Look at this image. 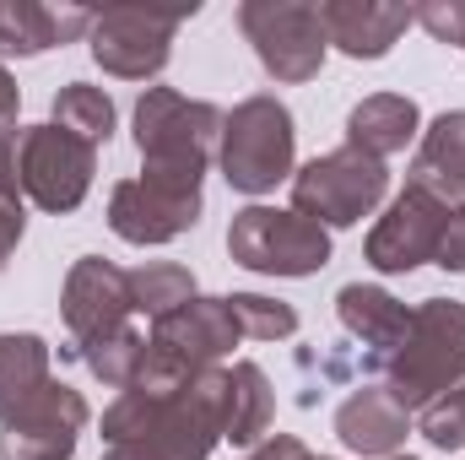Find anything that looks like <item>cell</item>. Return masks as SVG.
Segmentation results:
<instances>
[{"instance_id":"cell-1","label":"cell","mask_w":465,"mask_h":460,"mask_svg":"<svg viewBox=\"0 0 465 460\" xmlns=\"http://www.w3.org/2000/svg\"><path fill=\"white\" fill-rule=\"evenodd\" d=\"M228 368H201L179 390H119L104 412V460H206L223 439Z\"/></svg>"},{"instance_id":"cell-2","label":"cell","mask_w":465,"mask_h":460,"mask_svg":"<svg viewBox=\"0 0 465 460\" xmlns=\"http://www.w3.org/2000/svg\"><path fill=\"white\" fill-rule=\"evenodd\" d=\"M455 385H465V304L428 298L422 309H411L406 342L384 363V390L406 412H428Z\"/></svg>"},{"instance_id":"cell-3","label":"cell","mask_w":465,"mask_h":460,"mask_svg":"<svg viewBox=\"0 0 465 460\" xmlns=\"http://www.w3.org/2000/svg\"><path fill=\"white\" fill-rule=\"evenodd\" d=\"M292 115L282 98L254 93L243 98L232 115H223V141H217V163L238 195H265L282 179H292Z\"/></svg>"},{"instance_id":"cell-4","label":"cell","mask_w":465,"mask_h":460,"mask_svg":"<svg viewBox=\"0 0 465 460\" xmlns=\"http://www.w3.org/2000/svg\"><path fill=\"white\" fill-rule=\"evenodd\" d=\"M201 174L206 168H173L146 163L141 179H124L109 195V228L124 244H168L201 223Z\"/></svg>"},{"instance_id":"cell-5","label":"cell","mask_w":465,"mask_h":460,"mask_svg":"<svg viewBox=\"0 0 465 460\" xmlns=\"http://www.w3.org/2000/svg\"><path fill=\"white\" fill-rule=\"evenodd\" d=\"M390 190V168L357 146H336L292 174V212L320 228H351L362 223Z\"/></svg>"},{"instance_id":"cell-6","label":"cell","mask_w":465,"mask_h":460,"mask_svg":"<svg viewBox=\"0 0 465 460\" xmlns=\"http://www.w3.org/2000/svg\"><path fill=\"white\" fill-rule=\"evenodd\" d=\"M93 174H98V146L60 130L54 119L27 125L16 135V185L38 212H54V217L76 212L93 190Z\"/></svg>"},{"instance_id":"cell-7","label":"cell","mask_w":465,"mask_h":460,"mask_svg":"<svg viewBox=\"0 0 465 460\" xmlns=\"http://www.w3.org/2000/svg\"><path fill=\"white\" fill-rule=\"evenodd\" d=\"M228 255L260 276H314L331 265V233L298 212L243 206L228 228Z\"/></svg>"},{"instance_id":"cell-8","label":"cell","mask_w":465,"mask_h":460,"mask_svg":"<svg viewBox=\"0 0 465 460\" xmlns=\"http://www.w3.org/2000/svg\"><path fill=\"white\" fill-rule=\"evenodd\" d=\"M223 141V109L184 98L173 87H146L135 104V146L141 163H173V168H206Z\"/></svg>"},{"instance_id":"cell-9","label":"cell","mask_w":465,"mask_h":460,"mask_svg":"<svg viewBox=\"0 0 465 460\" xmlns=\"http://www.w3.org/2000/svg\"><path fill=\"white\" fill-rule=\"evenodd\" d=\"M238 33L254 44L260 65L276 82H309V76H320L325 49H331L320 5H303V0H243L238 5Z\"/></svg>"},{"instance_id":"cell-10","label":"cell","mask_w":465,"mask_h":460,"mask_svg":"<svg viewBox=\"0 0 465 460\" xmlns=\"http://www.w3.org/2000/svg\"><path fill=\"white\" fill-rule=\"evenodd\" d=\"M184 27V11H146V5H114L93 22V60L119 82H146L168 65L173 33Z\"/></svg>"},{"instance_id":"cell-11","label":"cell","mask_w":465,"mask_h":460,"mask_svg":"<svg viewBox=\"0 0 465 460\" xmlns=\"http://www.w3.org/2000/svg\"><path fill=\"white\" fill-rule=\"evenodd\" d=\"M130 315H135L130 309V271H119L98 255L76 260L65 276V331H71L65 357H82L98 342L119 336L130 325Z\"/></svg>"},{"instance_id":"cell-12","label":"cell","mask_w":465,"mask_h":460,"mask_svg":"<svg viewBox=\"0 0 465 460\" xmlns=\"http://www.w3.org/2000/svg\"><path fill=\"white\" fill-rule=\"evenodd\" d=\"M455 206H444L439 195L406 185V195L390 201V212L373 223L368 233V265L384 271V276H406L417 265H428L439 255V238H444V223H450Z\"/></svg>"},{"instance_id":"cell-13","label":"cell","mask_w":465,"mask_h":460,"mask_svg":"<svg viewBox=\"0 0 465 460\" xmlns=\"http://www.w3.org/2000/svg\"><path fill=\"white\" fill-rule=\"evenodd\" d=\"M87 428V401L71 385H54L33 395L11 423H0V460H71Z\"/></svg>"},{"instance_id":"cell-14","label":"cell","mask_w":465,"mask_h":460,"mask_svg":"<svg viewBox=\"0 0 465 460\" xmlns=\"http://www.w3.org/2000/svg\"><path fill=\"white\" fill-rule=\"evenodd\" d=\"M238 342H243V331H238L232 298H201L195 293L184 309H173L168 320L152 325V346H168L190 368H217Z\"/></svg>"},{"instance_id":"cell-15","label":"cell","mask_w":465,"mask_h":460,"mask_svg":"<svg viewBox=\"0 0 465 460\" xmlns=\"http://www.w3.org/2000/svg\"><path fill=\"white\" fill-rule=\"evenodd\" d=\"M320 22H325V38L341 55L384 60L395 49V38L411 27V5H395V0H325Z\"/></svg>"},{"instance_id":"cell-16","label":"cell","mask_w":465,"mask_h":460,"mask_svg":"<svg viewBox=\"0 0 465 460\" xmlns=\"http://www.w3.org/2000/svg\"><path fill=\"white\" fill-rule=\"evenodd\" d=\"M336 434L362 460H390L406 445V434H411V412L384 385H362V390H351L347 401L336 406Z\"/></svg>"},{"instance_id":"cell-17","label":"cell","mask_w":465,"mask_h":460,"mask_svg":"<svg viewBox=\"0 0 465 460\" xmlns=\"http://www.w3.org/2000/svg\"><path fill=\"white\" fill-rule=\"evenodd\" d=\"M336 309H341L347 336L351 342H362L368 368H384L390 352L406 342V331H411V309H406L395 293L368 287V282H347V287L336 293Z\"/></svg>"},{"instance_id":"cell-18","label":"cell","mask_w":465,"mask_h":460,"mask_svg":"<svg viewBox=\"0 0 465 460\" xmlns=\"http://www.w3.org/2000/svg\"><path fill=\"white\" fill-rule=\"evenodd\" d=\"M93 11L82 5H44V0H0V55H44L93 33Z\"/></svg>"},{"instance_id":"cell-19","label":"cell","mask_w":465,"mask_h":460,"mask_svg":"<svg viewBox=\"0 0 465 460\" xmlns=\"http://www.w3.org/2000/svg\"><path fill=\"white\" fill-rule=\"evenodd\" d=\"M411 185L439 195L444 206H460L465 201V109L439 115L422 130V146L411 157Z\"/></svg>"},{"instance_id":"cell-20","label":"cell","mask_w":465,"mask_h":460,"mask_svg":"<svg viewBox=\"0 0 465 460\" xmlns=\"http://www.w3.org/2000/svg\"><path fill=\"white\" fill-rule=\"evenodd\" d=\"M417 130H422V109H417L411 98H401V93H373V98H362L347 115V146H357V152H368V157L384 163V157L406 152V146L417 141Z\"/></svg>"},{"instance_id":"cell-21","label":"cell","mask_w":465,"mask_h":460,"mask_svg":"<svg viewBox=\"0 0 465 460\" xmlns=\"http://www.w3.org/2000/svg\"><path fill=\"white\" fill-rule=\"evenodd\" d=\"M276 417V390L260 363H232L228 368V401H223V439L232 445H260Z\"/></svg>"},{"instance_id":"cell-22","label":"cell","mask_w":465,"mask_h":460,"mask_svg":"<svg viewBox=\"0 0 465 460\" xmlns=\"http://www.w3.org/2000/svg\"><path fill=\"white\" fill-rule=\"evenodd\" d=\"M49 390V346L33 331L0 336V423H11L33 395Z\"/></svg>"},{"instance_id":"cell-23","label":"cell","mask_w":465,"mask_h":460,"mask_svg":"<svg viewBox=\"0 0 465 460\" xmlns=\"http://www.w3.org/2000/svg\"><path fill=\"white\" fill-rule=\"evenodd\" d=\"M190 298H195V276L179 260H146V265L130 271V309L146 315L152 325L168 320L173 309H184Z\"/></svg>"},{"instance_id":"cell-24","label":"cell","mask_w":465,"mask_h":460,"mask_svg":"<svg viewBox=\"0 0 465 460\" xmlns=\"http://www.w3.org/2000/svg\"><path fill=\"white\" fill-rule=\"evenodd\" d=\"M54 125L71 130V135H82V141H93V146H104L109 130H114V104H109L104 87H93V82H71V87L54 93Z\"/></svg>"},{"instance_id":"cell-25","label":"cell","mask_w":465,"mask_h":460,"mask_svg":"<svg viewBox=\"0 0 465 460\" xmlns=\"http://www.w3.org/2000/svg\"><path fill=\"white\" fill-rule=\"evenodd\" d=\"M82 363L109 385V390H130L135 379H141V363H146V336L141 331H119V336H109V342H98L93 352H82Z\"/></svg>"},{"instance_id":"cell-26","label":"cell","mask_w":465,"mask_h":460,"mask_svg":"<svg viewBox=\"0 0 465 460\" xmlns=\"http://www.w3.org/2000/svg\"><path fill=\"white\" fill-rule=\"evenodd\" d=\"M232 315H238L243 342H287V336H298V315L287 304H276V298L232 293Z\"/></svg>"},{"instance_id":"cell-27","label":"cell","mask_w":465,"mask_h":460,"mask_svg":"<svg viewBox=\"0 0 465 460\" xmlns=\"http://www.w3.org/2000/svg\"><path fill=\"white\" fill-rule=\"evenodd\" d=\"M422 439L433 450H460L465 445V385H455L450 395H439L422 412Z\"/></svg>"},{"instance_id":"cell-28","label":"cell","mask_w":465,"mask_h":460,"mask_svg":"<svg viewBox=\"0 0 465 460\" xmlns=\"http://www.w3.org/2000/svg\"><path fill=\"white\" fill-rule=\"evenodd\" d=\"M411 22L422 33H433L439 44L465 49V0H422V5H411Z\"/></svg>"},{"instance_id":"cell-29","label":"cell","mask_w":465,"mask_h":460,"mask_svg":"<svg viewBox=\"0 0 465 460\" xmlns=\"http://www.w3.org/2000/svg\"><path fill=\"white\" fill-rule=\"evenodd\" d=\"M433 265H444V271H465V206L450 212V223H444V238H439V255H433Z\"/></svg>"},{"instance_id":"cell-30","label":"cell","mask_w":465,"mask_h":460,"mask_svg":"<svg viewBox=\"0 0 465 460\" xmlns=\"http://www.w3.org/2000/svg\"><path fill=\"white\" fill-rule=\"evenodd\" d=\"M16 244H22V201L16 190H0V265L16 255Z\"/></svg>"},{"instance_id":"cell-31","label":"cell","mask_w":465,"mask_h":460,"mask_svg":"<svg viewBox=\"0 0 465 460\" xmlns=\"http://www.w3.org/2000/svg\"><path fill=\"white\" fill-rule=\"evenodd\" d=\"M243 460H309V450L292 439V434H276V439H265V445H254Z\"/></svg>"},{"instance_id":"cell-32","label":"cell","mask_w":465,"mask_h":460,"mask_svg":"<svg viewBox=\"0 0 465 460\" xmlns=\"http://www.w3.org/2000/svg\"><path fill=\"white\" fill-rule=\"evenodd\" d=\"M16 109H22V93H16L11 71L0 65V130H5V125H16Z\"/></svg>"},{"instance_id":"cell-33","label":"cell","mask_w":465,"mask_h":460,"mask_svg":"<svg viewBox=\"0 0 465 460\" xmlns=\"http://www.w3.org/2000/svg\"><path fill=\"white\" fill-rule=\"evenodd\" d=\"M0 190H16V135L0 130Z\"/></svg>"},{"instance_id":"cell-34","label":"cell","mask_w":465,"mask_h":460,"mask_svg":"<svg viewBox=\"0 0 465 460\" xmlns=\"http://www.w3.org/2000/svg\"><path fill=\"white\" fill-rule=\"evenodd\" d=\"M390 460H406V455H390Z\"/></svg>"}]
</instances>
